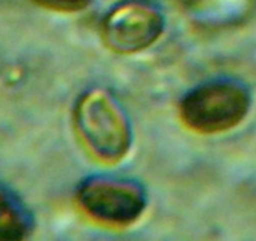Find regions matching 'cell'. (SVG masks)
I'll return each mask as SVG.
<instances>
[{
    "mask_svg": "<svg viewBox=\"0 0 256 241\" xmlns=\"http://www.w3.org/2000/svg\"><path fill=\"white\" fill-rule=\"evenodd\" d=\"M164 18L147 0H123L113 6L100 24V36L108 49L134 54L150 48L162 36Z\"/></svg>",
    "mask_w": 256,
    "mask_h": 241,
    "instance_id": "obj_4",
    "label": "cell"
},
{
    "mask_svg": "<svg viewBox=\"0 0 256 241\" xmlns=\"http://www.w3.org/2000/svg\"><path fill=\"white\" fill-rule=\"evenodd\" d=\"M34 218L18 194L0 184V241H16L28 238Z\"/></svg>",
    "mask_w": 256,
    "mask_h": 241,
    "instance_id": "obj_5",
    "label": "cell"
},
{
    "mask_svg": "<svg viewBox=\"0 0 256 241\" xmlns=\"http://www.w3.org/2000/svg\"><path fill=\"white\" fill-rule=\"evenodd\" d=\"M36 6L54 12L73 13L87 8L93 0H32Z\"/></svg>",
    "mask_w": 256,
    "mask_h": 241,
    "instance_id": "obj_6",
    "label": "cell"
},
{
    "mask_svg": "<svg viewBox=\"0 0 256 241\" xmlns=\"http://www.w3.org/2000/svg\"><path fill=\"white\" fill-rule=\"evenodd\" d=\"M242 84L228 80H210L190 90L180 103V117L187 128L201 134L228 131L241 124L250 108Z\"/></svg>",
    "mask_w": 256,
    "mask_h": 241,
    "instance_id": "obj_2",
    "label": "cell"
},
{
    "mask_svg": "<svg viewBox=\"0 0 256 241\" xmlns=\"http://www.w3.org/2000/svg\"><path fill=\"white\" fill-rule=\"evenodd\" d=\"M77 201L90 218L117 228L136 222L147 205L146 192L138 184L113 176H93L83 181Z\"/></svg>",
    "mask_w": 256,
    "mask_h": 241,
    "instance_id": "obj_3",
    "label": "cell"
},
{
    "mask_svg": "<svg viewBox=\"0 0 256 241\" xmlns=\"http://www.w3.org/2000/svg\"><path fill=\"white\" fill-rule=\"evenodd\" d=\"M73 124L86 151L103 164H117L130 152L132 130L117 98L103 88H93L78 98Z\"/></svg>",
    "mask_w": 256,
    "mask_h": 241,
    "instance_id": "obj_1",
    "label": "cell"
}]
</instances>
